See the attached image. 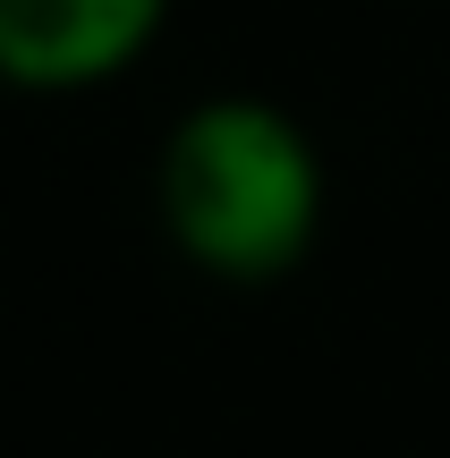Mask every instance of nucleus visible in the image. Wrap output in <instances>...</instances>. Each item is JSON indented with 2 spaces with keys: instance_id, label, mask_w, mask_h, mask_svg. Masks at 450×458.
Returning <instances> with one entry per match:
<instances>
[{
  "instance_id": "f257e3e1",
  "label": "nucleus",
  "mask_w": 450,
  "mask_h": 458,
  "mask_svg": "<svg viewBox=\"0 0 450 458\" xmlns=\"http://www.w3.org/2000/svg\"><path fill=\"white\" fill-rule=\"evenodd\" d=\"M323 145L272 94H204L153 153V213L187 272L264 289L289 280L323 238Z\"/></svg>"
},
{
  "instance_id": "f03ea898",
  "label": "nucleus",
  "mask_w": 450,
  "mask_h": 458,
  "mask_svg": "<svg viewBox=\"0 0 450 458\" xmlns=\"http://www.w3.org/2000/svg\"><path fill=\"white\" fill-rule=\"evenodd\" d=\"M170 26V0H0V85L9 94H94L119 85Z\"/></svg>"
}]
</instances>
